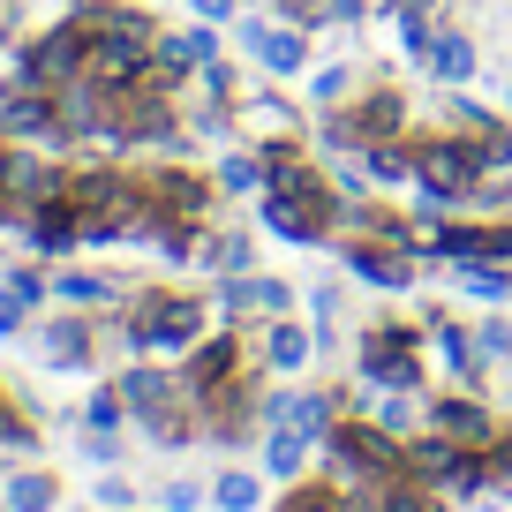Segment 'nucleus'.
<instances>
[{
    "mask_svg": "<svg viewBox=\"0 0 512 512\" xmlns=\"http://www.w3.org/2000/svg\"><path fill=\"white\" fill-rule=\"evenodd\" d=\"M159 505L166 512H204L211 490H204V482H189V475H174V482H159Z\"/></svg>",
    "mask_w": 512,
    "mask_h": 512,
    "instance_id": "37",
    "label": "nucleus"
},
{
    "mask_svg": "<svg viewBox=\"0 0 512 512\" xmlns=\"http://www.w3.org/2000/svg\"><path fill=\"white\" fill-rule=\"evenodd\" d=\"M309 452H317V445H309L294 422H264V475H272V482H302Z\"/></svg>",
    "mask_w": 512,
    "mask_h": 512,
    "instance_id": "22",
    "label": "nucleus"
},
{
    "mask_svg": "<svg viewBox=\"0 0 512 512\" xmlns=\"http://www.w3.org/2000/svg\"><path fill=\"white\" fill-rule=\"evenodd\" d=\"M0 512H8V505H0Z\"/></svg>",
    "mask_w": 512,
    "mask_h": 512,
    "instance_id": "47",
    "label": "nucleus"
},
{
    "mask_svg": "<svg viewBox=\"0 0 512 512\" xmlns=\"http://www.w3.org/2000/svg\"><path fill=\"white\" fill-rule=\"evenodd\" d=\"M211 309H219V324H249V317H294V287L287 279H264V272H234L219 279V294H211Z\"/></svg>",
    "mask_w": 512,
    "mask_h": 512,
    "instance_id": "10",
    "label": "nucleus"
},
{
    "mask_svg": "<svg viewBox=\"0 0 512 512\" xmlns=\"http://www.w3.org/2000/svg\"><path fill=\"white\" fill-rule=\"evenodd\" d=\"M475 354H482V369H512V324H505V309L475 324Z\"/></svg>",
    "mask_w": 512,
    "mask_h": 512,
    "instance_id": "33",
    "label": "nucleus"
},
{
    "mask_svg": "<svg viewBox=\"0 0 512 512\" xmlns=\"http://www.w3.org/2000/svg\"><path fill=\"white\" fill-rule=\"evenodd\" d=\"M196 256H204L211 279H234V272H249L256 241H249V234H204V249H196Z\"/></svg>",
    "mask_w": 512,
    "mask_h": 512,
    "instance_id": "29",
    "label": "nucleus"
},
{
    "mask_svg": "<svg viewBox=\"0 0 512 512\" xmlns=\"http://www.w3.org/2000/svg\"><path fill=\"white\" fill-rule=\"evenodd\" d=\"M211 53H219V23H196L189 16V31H159V46H151V83H166V91L181 98Z\"/></svg>",
    "mask_w": 512,
    "mask_h": 512,
    "instance_id": "9",
    "label": "nucleus"
},
{
    "mask_svg": "<svg viewBox=\"0 0 512 512\" xmlns=\"http://www.w3.org/2000/svg\"><path fill=\"white\" fill-rule=\"evenodd\" d=\"M0 136H8V144L31 136L38 151H68V128H61V113H53V91H38V83H0Z\"/></svg>",
    "mask_w": 512,
    "mask_h": 512,
    "instance_id": "7",
    "label": "nucleus"
},
{
    "mask_svg": "<svg viewBox=\"0 0 512 512\" xmlns=\"http://www.w3.org/2000/svg\"><path fill=\"white\" fill-rule=\"evenodd\" d=\"M347 121H354V136H362V151H369V144H384V136H407V98L392 91V83H377V91H362L347 106Z\"/></svg>",
    "mask_w": 512,
    "mask_h": 512,
    "instance_id": "20",
    "label": "nucleus"
},
{
    "mask_svg": "<svg viewBox=\"0 0 512 512\" xmlns=\"http://www.w3.org/2000/svg\"><path fill=\"white\" fill-rule=\"evenodd\" d=\"M0 505L8 512H53L61 505V482H53L46 467H16V475L0 482Z\"/></svg>",
    "mask_w": 512,
    "mask_h": 512,
    "instance_id": "27",
    "label": "nucleus"
},
{
    "mask_svg": "<svg viewBox=\"0 0 512 512\" xmlns=\"http://www.w3.org/2000/svg\"><path fill=\"white\" fill-rule=\"evenodd\" d=\"M23 324H31V302H23L16 287H0V339H16Z\"/></svg>",
    "mask_w": 512,
    "mask_h": 512,
    "instance_id": "41",
    "label": "nucleus"
},
{
    "mask_svg": "<svg viewBox=\"0 0 512 512\" xmlns=\"http://www.w3.org/2000/svg\"><path fill=\"white\" fill-rule=\"evenodd\" d=\"M460 452H467V445H452L445 430H422V437H407V467H400V475H407V482H430V490H437V482H445V467L460 460Z\"/></svg>",
    "mask_w": 512,
    "mask_h": 512,
    "instance_id": "24",
    "label": "nucleus"
},
{
    "mask_svg": "<svg viewBox=\"0 0 512 512\" xmlns=\"http://www.w3.org/2000/svg\"><path fill=\"white\" fill-rule=\"evenodd\" d=\"M256 226L279 241H294V249H332V211L317 204H294V196H272V189H256Z\"/></svg>",
    "mask_w": 512,
    "mask_h": 512,
    "instance_id": "12",
    "label": "nucleus"
},
{
    "mask_svg": "<svg viewBox=\"0 0 512 512\" xmlns=\"http://www.w3.org/2000/svg\"><path fill=\"white\" fill-rule=\"evenodd\" d=\"M121 422H128L121 392H113V384H98L91 400H83V430H121Z\"/></svg>",
    "mask_w": 512,
    "mask_h": 512,
    "instance_id": "35",
    "label": "nucleus"
},
{
    "mask_svg": "<svg viewBox=\"0 0 512 512\" xmlns=\"http://www.w3.org/2000/svg\"><path fill=\"white\" fill-rule=\"evenodd\" d=\"M430 256L437 264H512V219H490V226L445 219L430 226Z\"/></svg>",
    "mask_w": 512,
    "mask_h": 512,
    "instance_id": "11",
    "label": "nucleus"
},
{
    "mask_svg": "<svg viewBox=\"0 0 512 512\" xmlns=\"http://www.w3.org/2000/svg\"><path fill=\"white\" fill-rule=\"evenodd\" d=\"M241 369H249L241 324H211V332L189 347V369H181V384H189V400H211V392H219V384H234Z\"/></svg>",
    "mask_w": 512,
    "mask_h": 512,
    "instance_id": "8",
    "label": "nucleus"
},
{
    "mask_svg": "<svg viewBox=\"0 0 512 512\" xmlns=\"http://www.w3.org/2000/svg\"><path fill=\"white\" fill-rule=\"evenodd\" d=\"M91 497H98V505H106V512H128V505H144V497L128 490V482H121V475H113V467H98V482H91Z\"/></svg>",
    "mask_w": 512,
    "mask_h": 512,
    "instance_id": "39",
    "label": "nucleus"
},
{
    "mask_svg": "<svg viewBox=\"0 0 512 512\" xmlns=\"http://www.w3.org/2000/svg\"><path fill=\"white\" fill-rule=\"evenodd\" d=\"M362 174L377 181V189H415V144H407V136L369 144V151H362Z\"/></svg>",
    "mask_w": 512,
    "mask_h": 512,
    "instance_id": "25",
    "label": "nucleus"
},
{
    "mask_svg": "<svg viewBox=\"0 0 512 512\" xmlns=\"http://www.w3.org/2000/svg\"><path fill=\"white\" fill-rule=\"evenodd\" d=\"M234 121L264 136L256 151H294V144H302V113H294L279 91H249V98H234Z\"/></svg>",
    "mask_w": 512,
    "mask_h": 512,
    "instance_id": "14",
    "label": "nucleus"
},
{
    "mask_svg": "<svg viewBox=\"0 0 512 512\" xmlns=\"http://www.w3.org/2000/svg\"><path fill=\"white\" fill-rule=\"evenodd\" d=\"M354 362H362L369 392H430V369H422V324H369L354 339Z\"/></svg>",
    "mask_w": 512,
    "mask_h": 512,
    "instance_id": "3",
    "label": "nucleus"
},
{
    "mask_svg": "<svg viewBox=\"0 0 512 512\" xmlns=\"http://www.w3.org/2000/svg\"><path fill=\"white\" fill-rule=\"evenodd\" d=\"M460 294H475V302H490V309H512V272H497V264H460Z\"/></svg>",
    "mask_w": 512,
    "mask_h": 512,
    "instance_id": "30",
    "label": "nucleus"
},
{
    "mask_svg": "<svg viewBox=\"0 0 512 512\" xmlns=\"http://www.w3.org/2000/svg\"><path fill=\"white\" fill-rule=\"evenodd\" d=\"M0 287H16L23 294V302H46V294H53V272H38V264H8V272H0Z\"/></svg>",
    "mask_w": 512,
    "mask_h": 512,
    "instance_id": "36",
    "label": "nucleus"
},
{
    "mask_svg": "<svg viewBox=\"0 0 512 512\" xmlns=\"http://www.w3.org/2000/svg\"><path fill=\"white\" fill-rule=\"evenodd\" d=\"M211 505L219 512H264V475L256 467H219L211 475Z\"/></svg>",
    "mask_w": 512,
    "mask_h": 512,
    "instance_id": "28",
    "label": "nucleus"
},
{
    "mask_svg": "<svg viewBox=\"0 0 512 512\" xmlns=\"http://www.w3.org/2000/svg\"><path fill=\"white\" fill-rule=\"evenodd\" d=\"M430 83L437 91H467V83H482V46L460 31V23H445L430 46Z\"/></svg>",
    "mask_w": 512,
    "mask_h": 512,
    "instance_id": "19",
    "label": "nucleus"
},
{
    "mask_svg": "<svg viewBox=\"0 0 512 512\" xmlns=\"http://www.w3.org/2000/svg\"><path fill=\"white\" fill-rule=\"evenodd\" d=\"M128 512H136V505H128Z\"/></svg>",
    "mask_w": 512,
    "mask_h": 512,
    "instance_id": "46",
    "label": "nucleus"
},
{
    "mask_svg": "<svg viewBox=\"0 0 512 512\" xmlns=\"http://www.w3.org/2000/svg\"><path fill=\"white\" fill-rule=\"evenodd\" d=\"M430 430H445L452 445H475L482 452L505 422H497V407L475 400V384H467V392H437V400H430Z\"/></svg>",
    "mask_w": 512,
    "mask_h": 512,
    "instance_id": "13",
    "label": "nucleus"
},
{
    "mask_svg": "<svg viewBox=\"0 0 512 512\" xmlns=\"http://www.w3.org/2000/svg\"><path fill=\"white\" fill-rule=\"evenodd\" d=\"M53 302H61V309H98V302H121V287H113L106 272L61 264V272H53Z\"/></svg>",
    "mask_w": 512,
    "mask_h": 512,
    "instance_id": "26",
    "label": "nucleus"
},
{
    "mask_svg": "<svg viewBox=\"0 0 512 512\" xmlns=\"http://www.w3.org/2000/svg\"><path fill=\"white\" fill-rule=\"evenodd\" d=\"M256 362L272 369V377H302L317 362V324H294V317H272L264 339H256Z\"/></svg>",
    "mask_w": 512,
    "mask_h": 512,
    "instance_id": "18",
    "label": "nucleus"
},
{
    "mask_svg": "<svg viewBox=\"0 0 512 512\" xmlns=\"http://www.w3.org/2000/svg\"><path fill=\"white\" fill-rule=\"evenodd\" d=\"M317 16L339 23V31H354V23H369V0H317Z\"/></svg>",
    "mask_w": 512,
    "mask_h": 512,
    "instance_id": "42",
    "label": "nucleus"
},
{
    "mask_svg": "<svg viewBox=\"0 0 512 512\" xmlns=\"http://www.w3.org/2000/svg\"><path fill=\"white\" fill-rule=\"evenodd\" d=\"M219 324V309L204 294H174V287H144L121 317V347L128 354H189L196 339Z\"/></svg>",
    "mask_w": 512,
    "mask_h": 512,
    "instance_id": "2",
    "label": "nucleus"
},
{
    "mask_svg": "<svg viewBox=\"0 0 512 512\" xmlns=\"http://www.w3.org/2000/svg\"><path fill=\"white\" fill-rule=\"evenodd\" d=\"M422 347L452 369V384H482V377H490V369H482V354H475V324H452L445 309H437V317H422Z\"/></svg>",
    "mask_w": 512,
    "mask_h": 512,
    "instance_id": "16",
    "label": "nucleus"
},
{
    "mask_svg": "<svg viewBox=\"0 0 512 512\" xmlns=\"http://www.w3.org/2000/svg\"><path fill=\"white\" fill-rule=\"evenodd\" d=\"M83 460L91 467H121V430H83Z\"/></svg>",
    "mask_w": 512,
    "mask_h": 512,
    "instance_id": "40",
    "label": "nucleus"
},
{
    "mask_svg": "<svg viewBox=\"0 0 512 512\" xmlns=\"http://www.w3.org/2000/svg\"><path fill=\"white\" fill-rule=\"evenodd\" d=\"M234 38H241V53H249L264 76H309V38H302V23H287V16H241Z\"/></svg>",
    "mask_w": 512,
    "mask_h": 512,
    "instance_id": "6",
    "label": "nucleus"
},
{
    "mask_svg": "<svg viewBox=\"0 0 512 512\" xmlns=\"http://www.w3.org/2000/svg\"><path fill=\"white\" fill-rule=\"evenodd\" d=\"M332 256L347 264L354 287H377V294H407V287L422 279V256L392 249V241H377V234H362V241H339V234H332Z\"/></svg>",
    "mask_w": 512,
    "mask_h": 512,
    "instance_id": "5",
    "label": "nucleus"
},
{
    "mask_svg": "<svg viewBox=\"0 0 512 512\" xmlns=\"http://www.w3.org/2000/svg\"><path fill=\"white\" fill-rule=\"evenodd\" d=\"M467 211H490V219H497V211H512V174H505V181L482 174L475 189H467Z\"/></svg>",
    "mask_w": 512,
    "mask_h": 512,
    "instance_id": "38",
    "label": "nucleus"
},
{
    "mask_svg": "<svg viewBox=\"0 0 512 512\" xmlns=\"http://www.w3.org/2000/svg\"><path fill=\"white\" fill-rule=\"evenodd\" d=\"M189 16H196V23H219V31H226V23H241V0H189Z\"/></svg>",
    "mask_w": 512,
    "mask_h": 512,
    "instance_id": "43",
    "label": "nucleus"
},
{
    "mask_svg": "<svg viewBox=\"0 0 512 512\" xmlns=\"http://www.w3.org/2000/svg\"><path fill=\"white\" fill-rule=\"evenodd\" d=\"M505 113H512V83H505Z\"/></svg>",
    "mask_w": 512,
    "mask_h": 512,
    "instance_id": "45",
    "label": "nucleus"
},
{
    "mask_svg": "<svg viewBox=\"0 0 512 512\" xmlns=\"http://www.w3.org/2000/svg\"><path fill=\"white\" fill-rule=\"evenodd\" d=\"M113 392H121V407H128V422L136 415H151V407H174V400H189V384L174 377V369H159V362H144V354H136V362L121 369V377H113Z\"/></svg>",
    "mask_w": 512,
    "mask_h": 512,
    "instance_id": "15",
    "label": "nucleus"
},
{
    "mask_svg": "<svg viewBox=\"0 0 512 512\" xmlns=\"http://www.w3.org/2000/svg\"><path fill=\"white\" fill-rule=\"evenodd\" d=\"M91 347H98V332L76 317V309L38 324V354H46V369H91Z\"/></svg>",
    "mask_w": 512,
    "mask_h": 512,
    "instance_id": "21",
    "label": "nucleus"
},
{
    "mask_svg": "<svg viewBox=\"0 0 512 512\" xmlns=\"http://www.w3.org/2000/svg\"><path fill=\"white\" fill-rule=\"evenodd\" d=\"M475 512H497V505H482V497H475Z\"/></svg>",
    "mask_w": 512,
    "mask_h": 512,
    "instance_id": "44",
    "label": "nucleus"
},
{
    "mask_svg": "<svg viewBox=\"0 0 512 512\" xmlns=\"http://www.w3.org/2000/svg\"><path fill=\"white\" fill-rule=\"evenodd\" d=\"M144 181H151V204H159V219H181V226H204L211 189H219V181L181 174V166H159V174H144Z\"/></svg>",
    "mask_w": 512,
    "mask_h": 512,
    "instance_id": "17",
    "label": "nucleus"
},
{
    "mask_svg": "<svg viewBox=\"0 0 512 512\" xmlns=\"http://www.w3.org/2000/svg\"><path fill=\"white\" fill-rule=\"evenodd\" d=\"M68 204H76L83 249H106V241H151V234H159V204H151L144 174L83 166V174H68Z\"/></svg>",
    "mask_w": 512,
    "mask_h": 512,
    "instance_id": "1",
    "label": "nucleus"
},
{
    "mask_svg": "<svg viewBox=\"0 0 512 512\" xmlns=\"http://www.w3.org/2000/svg\"><path fill=\"white\" fill-rule=\"evenodd\" d=\"M272 512H339V482H287Z\"/></svg>",
    "mask_w": 512,
    "mask_h": 512,
    "instance_id": "34",
    "label": "nucleus"
},
{
    "mask_svg": "<svg viewBox=\"0 0 512 512\" xmlns=\"http://www.w3.org/2000/svg\"><path fill=\"white\" fill-rule=\"evenodd\" d=\"M302 91H309V106H317V113L354 106V98H362V68H354V61H324V68H309V76H302Z\"/></svg>",
    "mask_w": 512,
    "mask_h": 512,
    "instance_id": "23",
    "label": "nucleus"
},
{
    "mask_svg": "<svg viewBox=\"0 0 512 512\" xmlns=\"http://www.w3.org/2000/svg\"><path fill=\"white\" fill-rule=\"evenodd\" d=\"M189 91H196V98H211V106H234V98H241V76H234V61H219V53H211V61L196 68Z\"/></svg>",
    "mask_w": 512,
    "mask_h": 512,
    "instance_id": "32",
    "label": "nucleus"
},
{
    "mask_svg": "<svg viewBox=\"0 0 512 512\" xmlns=\"http://www.w3.org/2000/svg\"><path fill=\"white\" fill-rule=\"evenodd\" d=\"M211 181H219L226 196H256V189H264V151H226Z\"/></svg>",
    "mask_w": 512,
    "mask_h": 512,
    "instance_id": "31",
    "label": "nucleus"
},
{
    "mask_svg": "<svg viewBox=\"0 0 512 512\" xmlns=\"http://www.w3.org/2000/svg\"><path fill=\"white\" fill-rule=\"evenodd\" d=\"M83 61H91V16H61L38 46H23L16 61H8V83H38V91H61L68 76H83Z\"/></svg>",
    "mask_w": 512,
    "mask_h": 512,
    "instance_id": "4",
    "label": "nucleus"
}]
</instances>
